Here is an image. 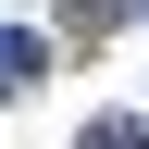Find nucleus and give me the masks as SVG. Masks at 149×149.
Returning a JSON list of instances; mask_svg holds the SVG:
<instances>
[{
	"instance_id": "f257e3e1",
	"label": "nucleus",
	"mask_w": 149,
	"mask_h": 149,
	"mask_svg": "<svg viewBox=\"0 0 149 149\" xmlns=\"http://www.w3.org/2000/svg\"><path fill=\"white\" fill-rule=\"evenodd\" d=\"M37 74H50V50H37V37H25V25H0V100H25Z\"/></svg>"
},
{
	"instance_id": "f03ea898",
	"label": "nucleus",
	"mask_w": 149,
	"mask_h": 149,
	"mask_svg": "<svg viewBox=\"0 0 149 149\" xmlns=\"http://www.w3.org/2000/svg\"><path fill=\"white\" fill-rule=\"evenodd\" d=\"M87 149H149V124H137V112H112V124H87Z\"/></svg>"
}]
</instances>
